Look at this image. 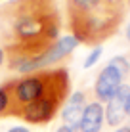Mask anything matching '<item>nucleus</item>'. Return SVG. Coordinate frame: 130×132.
<instances>
[{
  "mask_svg": "<svg viewBox=\"0 0 130 132\" xmlns=\"http://www.w3.org/2000/svg\"><path fill=\"white\" fill-rule=\"evenodd\" d=\"M59 36L54 0H10L0 6V44L6 52L37 56Z\"/></svg>",
  "mask_w": 130,
  "mask_h": 132,
  "instance_id": "1",
  "label": "nucleus"
},
{
  "mask_svg": "<svg viewBox=\"0 0 130 132\" xmlns=\"http://www.w3.org/2000/svg\"><path fill=\"white\" fill-rule=\"evenodd\" d=\"M126 6V0H67L71 35L80 44L98 46L119 29Z\"/></svg>",
  "mask_w": 130,
  "mask_h": 132,
  "instance_id": "2",
  "label": "nucleus"
},
{
  "mask_svg": "<svg viewBox=\"0 0 130 132\" xmlns=\"http://www.w3.org/2000/svg\"><path fill=\"white\" fill-rule=\"evenodd\" d=\"M63 67H57V69H48V71H37L31 73V75H23L15 80H10L8 88H10L13 105L17 109V117H19V111L25 105L37 102L48 94L50 90L56 86V82L59 80V77L63 75Z\"/></svg>",
  "mask_w": 130,
  "mask_h": 132,
  "instance_id": "3",
  "label": "nucleus"
},
{
  "mask_svg": "<svg viewBox=\"0 0 130 132\" xmlns=\"http://www.w3.org/2000/svg\"><path fill=\"white\" fill-rule=\"evenodd\" d=\"M69 94H71L69 73L65 69L63 75L59 77V80L56 82V86H54L50 92L21 109L19 119H23L27 125H46V122H50L57 115V111H61V107L67 102Z\"/></svg>",
  "mask_w": 130,
  "mask_h": 132,
  "instance_id": "4",
  "label": "nucleus"
},
{
  "mask_svg": "<svg viewBox=\"0 0 130 132\" xmlns=\"http://www.w3.org/2000/svg\"><path fill=\"white\" fill-rule=\"evenodd\" d=\"M130 79V60L124 54H117L100 69L94 80V100L105 105Z\"/></svg>",
  "mask_w": 130,
  "mask_h": 132,
  "instance_id": "5",
  "label": "nucleus"
},
{
  "mask_svg": "<svg viewBox=\"0 0 130 132\" xmlns=\"http://www.w3.org/2000/svg\"><path fill=\"white\" fill-rule=\"evenodd\" d=\"M130 102V84L126 82L123 88L115 94V98H111L105 103V125H109L111 128H119L124 125L126 117V109Z\"/></svg>",
  "mask_w": 130,
  "mask_h": 132,
  "instance_id": "6",
  "label": "nucleus"
},
{
  "mask_svg": "<svg viewBox=\"0 0 130 132\" xmlns=\"http://www.w3.org/2000/svg\"><path fill=\"white\" fill-rule=\"evenodd\" d=\"M86 103H88V98H86V92H84V90H75V92H71L69 98H67V102L63 103V107H61V125L77 130Z\"/></svg>",
  "mask_w": 130,
  "mask_h": 132,
  "instance_id": "7",
  "label": "nucleus"
},
{
  "mask_svg": "<svg viewBox=\"0 0 130 132\" xmlns=\"http://www.w3.org/2000/svg\"><path fill=\"white\" fill-rule=\"evenodd\" d=\"M105 126V105L98 100L86 103L77 132H101Z\"/></svg>",
  "mask_w": 130,
  "mask_h": 132,
  "instance_id": "8",
  "label": "nucleus"
},
{
  "mask_svg": "<svg viewBox=\"0 0 130 132\" xmlns=\"http://www.w3.org/2000/svg\"><path fill=\"white\" fill-rule=\"evenodd\" d=\"M17 117V109L13 105L8 84H0V119L2 117Z\"/></svg>",
  "mask_w": 130,
  "mask_h": 132,
  "instance_id": "9",
  "label": "nucleus"
},
{
  "mask_svg": "<svg viewBox=\"0 0 130 132\" xmlns=\"http://www.w3.org/2000/svg\"><path fill=\"white\" fill-rule=\"evenodd\" d=\"M101 56H103V46H101V44L92 46V50L86 54V57H84V61H82V67H84V69H92V67H96V63L101 60Z\"/></svg>",
  "mask_w": 130,
  "mask_h": 132,
  "instance_id": "10",
  "label": "nucleus"
},
{
  "mask_svg": "<svg viewBox=\"0 0 130 132\" xmlns=\"http://www.w3.org/2000/svg\"><path fill=\"white\" fill-rule=\"evenodd\" d=\"M6 132H31V128L27 125H13V126H8Z\"/></svg>",
  "mask_w": 130,
  "mask_h": 132,
  "instance_id": "11",
  "label": "nucleus"
},
{
  "mask_svg": "<svg viewBox=\"0 0 130 132\" xmlns=\"http://www.w3.org/2000/svg\"><path fill=\"white\" fill-rule=\"evenodd\" d=\"M6 63H8V52H6V48L0 44V69H2Z\"/></svg>",
  "mask_w": 130,
  "mask_h": 132,
  "instance_id": "12",
  "label": "nucleus"
},
{
  "mask_svg": "<svg viewBox=\"0 0 130 132\" xmlns=\"http://www.w3.org/2000/svg\"><path fill=\"white\" fill-rule=\"evenodd\" d=\"M111 132H130V125H123V126H119V128H113Z\"/></svg>",
  "mask_w": 130,
  "mask_h": 132,
  "instance_id": "13",
  "label": "nucleus"
},
{
  "mask_svg": "<svg viewBox=\"0 0 130 132\" xmlns=\"http://www.w3.org/2000/svg\"><path fill=\"white\" fill-rule=\"evenodd\" d=\"M56 132H77V130H73V128H69V126H65V125H61V126H57Z\"/></svg>",
  "mask_w": 130,
  "mask_h": 132,
  "instance_id": "14",
  "label": "nucleus"
},
{
  "mask_svg": "<svg viewBox=\"0 0 130 132\" xmlns=\"http://www.w3.org/2000/svg\"><path fill=\"white\" fill-rule=\"evenodd\" d=\"M124 36H126V40L130 42V21L126 23V29H124Z\"/></svg>",
  "mask_w": 130,
  "mask_h": 132,
  "instance_id": "15",
  "label": "nucleus"
},
{
  "mask_svg": "<svg viewBox=\"0 0 130 132\" xmlns=\"http://www.w3.org/2000/svg\"><path fill=\"white\" fill-rule=\"evenodd\" d=\"M126 117L130 119V102H128V109H126Z\"/></svg>",
  "mask_w": 130,
  "mask_h": 132,
  "instance_id": "16",
  "label": "nucleus"
},
{
  "mask_svg": "<svg viewBox=\"0 0 130 132\" xmlns=\"http://www.w3.org/2000/svg\"><path fill=\"white\" fill-rule=\"evenodd\" d=\"M128 84H130V79H128Z\"/></svg>",
  "mask_w": 130,
  "mask_h": 132,
  "instance_id": "17",
  "label": "nucleus"
},
{
  "mask_svg": "<svg viewBox=\"0 0 130 132\" xmlns=\"http://www.w3.org/2000/svg\"><path fill=\"white\" fill-rule=\"evenodd\" d=\"M128 60H130V57H128Z\"/></svg>",
  "mask_w": 130,
  "mask_h": 132,
  "instance_id": "18",
  "label": "nucleus"
}]
</instances>
